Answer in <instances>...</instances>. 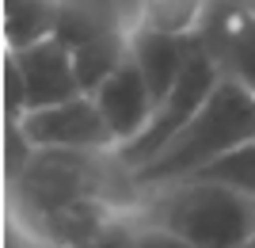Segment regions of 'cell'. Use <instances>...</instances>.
<instances>
[{
  "label": "cell",
  "instance_id": "cell-1",
  "mask_svg": "<svg viewBox=\"0 0 255 248\" xmlns=\"http://www.w3.org/2000/svg\"><path fill=\"white\" fill-rule=\"evenodd\" d=\"M248 138H255V92L236 76H221L210 99L198 107V115L164 145V153H156L149 164L133 168L129 184L168 187L175 180L194 176L202 164L236 149Z\"/></svg>",
  "mask_w": 255,
  "mask_h": 248
},
{
  "label": "cell",
  "instance_id": "cell-2",
  "mask_svg": "<svg viewBox=\"0 0 255 248\" xmlns=\"http://www.w3.org/2000/svg\"><path fill=\"white\" fill-rule=\"evenodd\" d=\"M156 210V222L187 237L194 248H244L255 237V195L217 180H175L160 195Z\"/></svg>",
  "mask_w": 255,
  "mask_h": 248
},
{
  "label": "cell",
  "instance_id": "cell-3",
  "mask_svg": "<svg viewBox=\"0 0 255 248\" xmlns=\"http://www.w3.org/2000/svg\"><path fill=\"white\" fill-rule=\"evenodd\" d=\"M99 157H107V153L61 149V145L31 149L27 164L11 176V195H15V210L23 214V222L31 226L76 199H88V195H111V176Z\"/></svg>",
  "mask_w": 255,
  "mask_h": 248
},
{
  "label": "cell",
  "instance_id": "cell-4",
  "mask_svg": "<svg viewBox=\"0 0 255 248\" xmlns=\"http://www.w3.org/2000/svg\"><path fill=\"white\" fill-rule=\"evenodd\" d=\"M221 65L213 61V54L202 46V38L194 34V46L191 54H187V65H183L179 80H175V88L168 92V99L156 107V115H152V122L145 130H141L133 141H126V145H118L111 157H115L126 172H133V168H141V164H149L156 153H164V145H168L175 134H179L187 122L198 115V107H202L206 99H210V92L217 88V80H221Z\"/></svg>",
  "mask_w": 255,
  "mask_h": 248
},
{
  "label": "cell",
  "instance_id": "cell-5",
  "mask_svg": "<svg viewBox=\"0 0 255 248\" xmlns=\"http://www.w3.org/2000/svg\"><path fill=\"white\" fill-rule=\"evenodd\" d=\"M15 126L23 130V138L38 145H61V149H99V153H115V130L107 122V115L99 111L96 96H80L50 103V107H34L27 111Z\"/></svg>",
  "mask_w": 255,
  "mask_h": 248
},
{
  "label": "cell",
  "instance_id": "cell-6",
  "mask_svg": "<svg viewBox=\"0 0 255 248\" xmlns=\"http://www.w3.org/2000/svg\"><path fill=\"white\" fill-rule=\"evenodd\" d=\"M198 38L225 76L244 80L255 92V8L248 0H213Z\"/></svg>",
  "mask_w": 255,
  "mask_h": 248
},
{
  "label": "cell",
  "instance_id": "cell-7",
  "mask_svg": "<svg viewBox=\"0 0 255 248\" xmlns=\"http://www.w3.org/2000/svg\"><path fill=\"white\" fill-rule=\"evenodd\" d=\"M92 96H96L99 111L107 115V122H111V130H115L118 145L133 141L141 130L152 122V115H156L152 88H149V80H145V73H141V65L133 61V54L118 65ZM118 145H115V149H118Z\"/></svg>",
  "mask_w": 255,
  "mask_h": 248
},
{
  "label": "cell",
  "instance_id": "cell-8",
  "mask_svg": "<svg viewBox=\"0 0 255 248\" xmlns=\"http://www.w3.org/2000/svg\"><path fill=\"white\" fill-rule=\"evenodd\" d=\"M15 57H19V69L27 76L31 111L80 96V80H76V69H73V46H65L57 34H46L38 42L15 50Z\"/></svg>",
  "mask_w": 255,
  "mask_h": 248
},
{
  "label": "cell",
  "instance_id": "cell-9",
  "mask_svg": "<svg viewBox=\"0 0 255 248\" xmlns=\"http://www.w3.org/2000/svg\"><path fill=\"white\" fill-rule=\"evenodd\" d=\"M118 214H122V206L111 195H88V199H76V203L31 222V233L46 248H80L96 237L99 229L111 226Z\"/></svg>",
  "mask_w": 255,
  "mask_h": 248
},
{
  "label": "cell",
  "instance_id": "cell-10",
  "mask_svg": "<svg viewBox=\"0 0 255 248\" xmlns=\"http://www.w3.org/2000/svg\"><path fill=\"white\" fill-rule=\"evenodd\" d=\"M191 46H194V34L191 38H179V34H164V31H152V27H141V23L129 27V54L141 65L145 80H149L156 107L168 99L171 88H175L183 65H187Z\"/></svg>",
  "mask_w": 255,
  "mask_h": 248
},
{
  "label": "cell",
  "instance_id": "cell-11",
  "mask_svg": "<svg viewBox=\"0 0 255 248\" xmlns=\"http://www.w3.org/2000/svg\"><path fill=\"white\" fill-rule=\"evenodd\" d=\"M122 27V11H118V0H61L57 8V23H53V34L61 38L65 46H84L92 38L107 31H118Z\"/></svg>",
  "mask_w": 255,
  "mask_h": 248
},
{
  "label": "cell",
  "instance_id": "cell-12",
  "mask_svg": "<svg viewBox=\"0 0 255 248\" xmlns=\"http://www.w3.org/2000/svg\"><path fill=\"white\" fill-rule=\"evenodd\" d=\"M126 57H129V27L107 31V34H99V38H92V42L76 46L73 50V69H76V80H80V92L92 96Z\"/></svg>",
  "mask_w": 255,
  "mask_h": 248
},
{
  "label": "cell",
  "instance_id": "cell-13",
  "mask_svg": "<svg viewBox=\"0 0 255 248\" xmlns=\"http://www.w3.org/2000/svg\"><path fill=\"white\" fill-rule=\"evenodd\" d=\"M61 0H4V46L23 50L53 34Z\"/></svg>",
  "mask_w": 255,
  "mask_h": 248
},
{
  "label": "cell",
  "instance_id": "cell-14",
  "mask_svg": "<svg viewBox=\"0 0 255 248\" xmlns=\"http://www.w3.org/2000/svg\"><path fill=\"white\" fill-rule=\"evenodd\" d=\"M210 4L213 0H137V23L164 34L191 38V34L202 31Z\"/></svg>",
  "mask_w": 255,
  "mask_h": 248
},
{
  "label": "cell",
  "instance_id": "cell-15",
  "mask_svg": "<svg viewBox=\"0 0 255 248\" xmlns=\"http://www.w3.org/2000/svg\"><path fill=\"white\" fill-rule=\"evenodd\" d=\"M194 176L229 184V187H236V191H244V195H255V138L240 141L236 149L221 153V157H213V161L202 164Z\"/></svg>",
  "mask_w": 255,
  "mask_h": 248
},
{
  "label": "cell",
  "instance_id": "cell-16",
  "mask_svg": "<svg viewBox=\"0 0 255 248\" xmlns=\"http://www.w3.org/2000/svg\"><path fill=\"white\" fill-rule=\"evenodd\" d=\"M27 111H31V99H27V76H23V69H19L15 50L4 46V119H8V126H15Z\"/></svg>",
  "mask_w": 255,
  "mask_h": 248
},
{
  "label": "cell",
  "instance_id": "cell-17",
  "mask_svg": "<svg viewBox=\"0 0 255 248\" xmlns=\"http://www.w3.org/2000/svg\"><path fill=\"white\" fill-rule=\"evenodd\" d=\"M137 233H141V226L133 222V218L118 214L111 226L99 229L96 237L88 241V245H80V248H137Z\"/></svg>",
  "mask_w": 255,
  "mask_h": 248
},
{
  "label": "cell",
  "instance_id": "cell-18",
  "mask_svg": "<svg viewBox=\"0 0 255 248\" xmlns=\"http://www.w3.org/2000/svg\"><path fill=\"white\" fill-rule=\"evenodd\" d=\"M137 248H194V245L187 237H179L175 229H168L164 222H149L137 233Z\"/></svg>",
  "mask_w": 255,
  "mask_h": 248
},
{
  "label": "cell",
  "instance_id": "cell-19",
  "mask_svg": "<svg viewBox=\"0 0 255 248\" xmlns=\"http://www.w3.org/2000/svg\"><path fill=\"white\" fill-rule=\"evenodd\" d=\"M244 248H255V237H252V241H248V245H244Z\"/></svg>",
  "mask_w": 255,
  "mask_h": 248
}]
</instances>
